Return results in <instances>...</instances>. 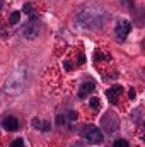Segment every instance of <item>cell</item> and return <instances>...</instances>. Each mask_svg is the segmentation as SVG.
Listing matches in <instances>:
<instances>
[{"label":"cell","instance_id":"7","mask_svg":"<svg viewBox=\"0 0 145 147\" xmlns=\"http://www.w3.org/2000/svg\"><path fill=\"white\" fill-rule=\"evenodd\" d=\"M19 17H21V12H12V16H10V22L15 24V22L19 21Z\"/></svg>","mask_w":145,"mask_h":147},{"label":"cell","instance_id":"1","mask_svg":"<svg viewBox=\"0 0 145 147\" xmlns=\"http://www.w3.org/2000/svg\"><path fill=\"white\" fill-rule=\"evenodd\" d=\"M82 135H84V139H85L87 142H91V144H101V142H103V132H101L97 127H94V125L84 127Z\"/></svg>","mask_w":145,"mask_h":147},{"label":"cell","instance_id":"11","mask_svg":"<svg viewBox=\"0 0 145 147\" xmlns=\"http://www.w3.org/2000/svg\"><path fill=\"white\" fill-rule=\"evenodd\" d=\"M0 9H2V0H0Z\"/></svg>","mask_w":145,"mask_h":147},{"label":"cell","instance_id":"6","mask_svg":"<svg viewBox=\"0 0 145 147\" xmlns=\"http://www.w3.org/2000/svg\"><path fill=\"white\" fill-rule=\"evenodd\" d=\"M113 146H114V147H128V142H126L125 139H118Z\"/></svg>","mask_w":145,"mask_h":147},{"label":"cell","instance_id":"2","mask_svg":"<svg viewBox=\"0 0 145 147\" xmlns=\"http://www.w3.org/2000/svg\"><path fill=\"white\" fill-rule=\"evenodd\" d=\"M130 29H132V26H130V22H128L126 19H121V21H118V24H116V28H114L116 38H118V39H125V38L128 36Z\"/></svg>","mask_w":145,"mask_h":147},{"label":"cell","instance_id":"3","mask_svg":"<svg viewBox=\"0 0 145 147\" xmlns=\"http://www.w3.org/2000/svg\"><path fill=\"white\" fill-rule=\"evenodd\" d=\"M2 127H3L5 130H9V132H15V130L19 128V121H17V118H14V116H5V118L2 120Z\"/></svg>","mask_w":145,"mask_h":147},{"label":"cell","instance_id":"5","mask_svg":"<svg viewBox=\"0 0 145 147\" xmlns=\"http://www.w3.org/2000/svg\"><path fill=\"white\" fill-rule=\"evenodd\" d=\"M94 91V82H84L82 84V87H80V91H79V98H87V94L89 92H92Z\"/></svg>","mask_w":145,"mask_h":147},{"label":"cell","instance_id":"10","mask_svg":"<svg viewBox=\"0 0 145 147\" xmlns=\"http://www.w3.org/2000/svg\"><path fill=\"white\" fill-rule=\"evenodd\" d=\"M24 12H26V14H31V3H26V7H24Z\"/></svg>","mask_w":145,"mask_h":147},{"label":"cell","instance_id":"8","mask_svg":"<svg viewBox=\"0 0 145 147\" xmlns=\"http://www.w3.org/2000/svg\"><path fill=\"white\" fill-rule=\"evenodd\" d=\"M22 146H24V140H22V139H15V140L10 144V147H22Z\"/></svg>","mask_w":145,"mask_h":147},{"label":"cell","instance_id":"4","mask_svg":"<svg viewBox=\"0 0 145 147\" xmlns=\"http://www.w3.org/2000/svg\"><path fill=\"white\" fill-rule=\"evenodd\" d=\"M121 86H113L111 89H108L106 91V96H108V99L111 101V103H116L118 101V98H119V94H121Z\"/></svg>","mask_w":145,"mask_h":147},{"label":"cell","instance_id":"9","mask_svg":"<svg viewBox=\"0 0 145 147\" xmlns=\"http://www.w3.org/2000/svg\"><path fill=\"white\" fill-rule=\"evenodd\" d=\"M91 105H92L94 110H99V99H97V98H92V99H91Z\"/></svg>","mask_w":145,"mask_h":147}]
</instances>
